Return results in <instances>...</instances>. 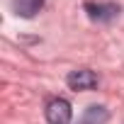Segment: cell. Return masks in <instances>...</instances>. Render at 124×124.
Masks as SVG:
<instances>
[{
  "label": "cell",
  "instance_id": "cell-1",
  "mask_svg": "<svg viewBox=\"0 0 124 124\" xmlns=\"http://www.w3.org/2000/svg\"><path fill=\"white\" fill-rule=\"evenodd\" d=\"M71 119H73V109H71L68 100L54 97L46 105V122L49 124H71Z\"/></svg>",
  "mask_w": 124,
  "mask_h": 124
},
{
  "label": "cell",
  "instance_id": "cell-2",
  "mask_svg": "<svg viewBox=\"0 0 124 124\" xmlns=\"http://www.w3.org/2000/svg\"><path fill=\"white\" fill-rule=\"evenodd\" d=\"M66 83L71 90H93L97 88V76L90 68H76L66 76Z\"/></svg>",
  "mask_w": 124,
  "mask_h": 124
},
{
  "label": "cell",
  "instance_id": "cell-3",
  "mask_svg": "<svg viewBox=\"0 0 124 124\" xmlns=\"http://www.w3.org/2000/svg\"><path fill=\"white\" fill-rule=\"evenodd\" d=\"M85 12L95 22H109L119 15V5H114V3H85Z\"/></svg>",
  "mask_w": 124,
  "mask_h": 124
},
{
  "label": "cell",
  "instance_id": "cell-4",
  "mask_svg": "<svg viewBox=\"0 0 124 124\" xmlns=\"http://www.w3.org/2000/svg\"><path fill=\"white\" fill-rule=\"evenodd\" d=\"M12 3V10L15 15L24 17V20H32L41 8H44V0H10Z\"/></svg>",
  "mask_w": 124,
  "mask_h": 124
},
{
  "label": "cell",
  "instance_id": "cell-5",
  "mask_svg": "<svg viewBox=\"0 0 124 124\" xmlns=\"http://www.w3.org/2000/svg\"><path fill=\"white\" fill-rule=\"evenodd\" d=\"M107 119H109L107 107H102V105H90V107L85 109V114L80 117L78 124H107Z\"/></svg>",
  "mask_w": 124,
  "mask_h": 124
}]
</instances>
